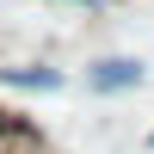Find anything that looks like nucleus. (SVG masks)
I'll return each mask as SVG.
<instances>
[{"instance_id":"obj_1","label":"nucleus","mask_w":154,"mask_h":154,"mask_svg":"<svg viewBox=\"0 0 154 154\" xmlns=\"http://www.w3.org/2000/svg\"><path fill=\"white\" fill-rule=\"evenodd\" d=\"M86 86H93V93H130V86H142V62H130V56H105V62H93V68H86Z\"/></svg>"},{"instance_id":"obj_2","label":"nucleus","mask_w":154,"mask_h":154,"mask_svg":"<svg viewBox=\"0 0 154 154\" xmlns=\"http://www.w3.org/2000/svg\"><path fill=\"white\" fill-rule=\"evenodd\" d=\"M0 86H19V93H56L62 68H0Z\"/></svg>"},{"instance_id":"obj_3","label":"nucleus","mask_w":154,"mask_h":154,"mask_svg":"<svg viewBox=\"0 0 154 154\" xmlns=\"http://www.w3.org/2000/svg\"><path fill=\"white\" fill-rule=\"evenodd\" d=\"M62 6H99V0H62Z\"/></svg>"},{"instance_id":"obj_4","label":"nucleus","mask_w":154,"mask_h":154,"mask_svg":"<svg viewBox=\"0 0 154 154\" xmlns=\"http://www.w3.org/2000/svg\"><path fill=\"white\" fill-rule=\"evenodd\" d=\"M148 142H154V130H148Z\"/></svg>"}]
</instances>
